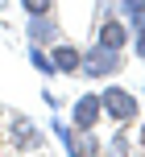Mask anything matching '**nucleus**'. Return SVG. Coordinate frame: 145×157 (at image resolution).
<instances>
[{
	"instance_id": "f257e3e1",
	"label": "nucleus",
	"mask_w": 145,
	"mask_h": 157,
	"mask_svg": "<svg viewBox=\"0 0 145 157\" xmlns=\"http://www.w3.org/2000/svg\"><path fill=\"white\" fill-rule=\"evenodd\" d=\"M120 71H124V50H108V46H100V41H91V46L83 50L79 75H87V78H116Z\"/></svg>"
},
{
	"instance_id": "f03ea898",
	"label": "nucleus",
	"mask_w": 145,
	"mask_h": 157,
	"mask_svg": "<svg viewBox=\"0 0 145 157\" xmlns=\"http://www.w3.org/2000/svg\"><path fill=\"white\" fill-rule=\"evenodd\" d=\"M100 103H104V120H112V124H137L141 120V103L133 91H124V87H104L100 91Z\"/></svg>"
},
{
	"instance_id": "7ed1b4c3",
	"label": "nucleus",
	"mask_w": 145,
	"mask_h": 157,
	"mask_svg": "<svg viewBox=\"0 0 145 157\" xmlns=\"http://www.w3.org/2000/svg\"><path fill=\"white\" fill-rule=\"evenodd\" d=\"M96 41L108 46V50H124L133 41V29H129V21H124L116 8H108V13L96 17Z\"/></svg>"
},
{
	"instance_id": "20e7f679",
	"label": "nucleus",
	"mask_w": 145,
	"mask_h": 157,
	"mask_svg": "<svg viewBox=\"0 0 145 157\" xmlns=\"http://www.w3.org/2000/svg\"><path fill=\"white\" fill-rule=\"evenodd\" d=\"M8 141H13L17 149H25V153H41L46 149V132H41L25 112L21 116H8Z\"/></svg>"
},
{
	"instance_id": "39448f33",
	"label": "nucleus",
	"mask_w": 145,
	"mask_h": 157,
	"mask_svg": "<svg viewBox=\"0 0 145 157\" xmlns=\"http://www.w3.org/2000/svg\"><path fill=\"white\" fill-rule=\"evenodd\" d=\"M25 37L33 41V46H54L58 37H62V25L54 21V13H37L25 21Z\"/></svg>"
},
{
	"instance_id": "423d86ee",
	"label": "nucleus",
	"mask_w": 145,
	"mask_h": 157,
	"mask_svg": "<svg viewBox=\"0 0 145 157\" xmlns=\"http://www.w3.org/2000/svg\"><path fill=\"white\" fill-rule=\"evenodd\" d=\"M100 120H104V103H100V95H96V91L79 95L75 108H71V124H75V128H96Z\"/></svg>"
},
{
	"instance_id": "0eeeda50",
	"label": "nucleus",
	"mask_w": 145,
	"mask_h": 157,
	"mask_svg": "<svg viewBox=\"0 0 145 157\" xmlns=\"http://www.w3.org/2000/svg\"><path fill=\"white\" fill-rule=\"evenodd\" d=\"M46 50H50V58H54V71H58V75H79L83 50L75 46V41H62V37H58L54 46H46Z\"/></svg>"
},
{
	"instance_id": "6e6552de",
	"label": "nucleus",
	"mask_w": 145,
	"mask_h": 157,
	"mask_svg": "<svg viewBox=\"0 0 145 157\" xmlns=\"http://www.w3.org/2000/svg\"><path fill=\"white\" fill-rule=\"evenodd\" d=\"M104 149V141L96 136V128H79V136H75V157H91Z\"/></svg>"
},
{
	"instance_id": "1a4fd4ad",
	"label": "nucleus",
	"mask_w": 145,
	"mask_h": 157,
	"mask_svg": "<svg viewBox=\"0 0 145 157\" xmlns=\"http://www.w3.org/2000/svg\"><path fill=\"white\" fill-rule=\"evenodd\" d=\"M116 13L129 21V29L145 25V0H116Z\"/></svg>"
},
{
	"instance_id": "9d476101",
	"label": "nucleus",
	"mask_w": 145,
	"mask_h": 157,
	"mask_svg": "<svg viewBox=\"0 0 145 157\" xmlns=\"http://www.w3.org/2000/svg\"><path fill=\"white\" fill-rule=\"evenodd\" d=\"M29 62H33V71L46 75V78H54V75H58V71H54V58H50V50H46V46H33V41H29Z\"/></svg>"
},
{
	"instance_id": "9b49d317",
	"label": "nucleus",
	"mask_w": 145,
	"mask_h": 157,
	"mask_svg": "<svg viewBox=\"0 0 145 157\" xmlns=\"http://www.w3.org/2000/svg\"><path fill=\"white\" fill-rule=\"evenodd\" d=\"M50 132H54V141L62 145V153H75V136H79V128L66 124V120H54L50 124Z\"/></svg>"
},
{
	"instance_id": "f8f14e48",
	"label": "nucleus",
	"mask_w": 145,
	"mask_h": 157,
	"mask_svg": "<svg viewBox=\"0 0 145 157\" xmlns=\"http://www.w3.org/2000/svg\"><path fill=\"white\" fill-rule=\"evenodd\" d=\"M108 149H112L116 157H124V153L133 149V136H129V128H124V124H116V132H112V141H108Z\"/></svg>"
},
{
	"instance_id": "ddd939ff",
	"label": "nucleus",
	"mask_w": 145,
	"mask_h": 157,
	"mask_svg": "<svg viewBox=\"0 0 145 157\" xmlns=\"http://www.w3.org/2000/svg\"><path fill=\"white\" fill-rule=\"evenodd\" d=\"M21 8L29 17H37V13H54V0H21Z\"/></svg>"
},
{
	"instance_id": "4468645a",
	"label": "nucleus",
	"mask_w": 145,
	"mask_h": 157,
	"mask_svg": "<svg viewBox=\"0 0 145 157\" xmlns=\"http://www.w3.org/2000/svg\"><path fill=\"white\" fill-rule=\"evenodd\" d=\"M133 54L145 58V25H137V29H133Z\"/></svg>"
},
{
	"instance_id": "2eb2a0df",
	"label": "nucleus",
	"mask_w": 145,
	"mask_h": 157,
	"mask_svg": "<svg viewBox=\"0 0 145 157\" xmlns=\"http://www.w3.org/2000/svg\"><path fill=\"white\" fill-rule=\"evenodd\" d=\"M41 99H46V108H54V112H58V95L50 91V87H46V91H41Z\"/></svg>"
},
{
	"instance_id": "dca6fc26",
	"label": "nucleus",
	"mask_w": 145,
	"mask_h": 157,
	"mask_svg": "<svg viewBox=\"0 0 145 157\" xmlns=\"http://www.w3.org/2000/svg\"><path fill=\"white\" fill-rule=\"evenodd\" d=\"M141 145H145V124H141Z\"/></svg>"
},
{
	"instance_id": "f3484780",
	"label": "nucleus",
	"mask_w": 145,
	"mask_h": 157,
	"mask_svg": "<svg viewBox=\"0 0 145 157\" xmlns=\"http://www.w3.org/2000/svg\"><path fill=\"white\" fill-rule=\"evenodd\" d=\"M0 29H4V21H0Z\"/></svg>"
}]
</instances>
